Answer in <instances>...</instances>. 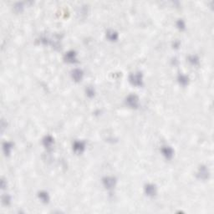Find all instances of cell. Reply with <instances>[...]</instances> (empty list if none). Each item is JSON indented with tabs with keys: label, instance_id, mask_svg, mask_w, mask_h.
<instances>
[{
	"label": "cell",
	"instance_id": "cell-6",
	"mask_svg": "<svg viewBox=\"0 0 214 214\" xmlns=\"http://www.w3.org/2000/svg\"><path fill=\"white\" fill-rule=\"evenodd\" d=\"M161 151H162L163 156L167 160L171 159L174 156V150L171 146H162V148L161 149Z\"/></svg>",
	"mask_w": 214,
	"mask_h": 214
},
{
	"label": "cell",
	"instance_id": "cell-1",
	"mask_svg": "<svg viewBox=\"0 0 214 214\" xmlns=\"http://www.w3.org/2000/svg\"><path fill=\"white\" fill-rule=\"evenodd\" d=\"M129 81L132 85L140 87L143 84V75L142 72L132 73L129 75Z\"/></svg>",
	"mask_w": 214,
	"mask_h": 214
},
{
	"label": "cell",
	"instance_id": "cell-13",
	"mask_svg": "<svg viewBox=\"0 0 214 214\" xmlns=\"http://www.w3.org/2000/svg\"><path fill=\"white\" fill-rule=\"evenodd\" d=\"M177 80L179 82V84H182V86H186L189 83V77L187 75H183V74H179L178 76H177Z\"/></svg>",
	"mask_w": 214,
	"mask_h": 214
},
{
	"label": "cell",
	"instance_id": "cell-4",
	"mask_svg": "<svg viewBox=\"0 0 214 214\" xmlns=\"http://www.w3.org/2000/svg\"><path fill=\"white\" fill-rule=\"evenodd\" d=\"M144 191L147 197H154L157 193V188H156V185H154L152 183H148L145 186Z\"/></svg>",
	"mask_w": 214,
	"mask_h": 214
},
{
	"label": "cell",
	"instance_id": "cell-3",
	"mask_svg": "<svg viewBox=\"0 0 214 214\" xmlns=\"http://www.w3.org/2000/svg\"><path fill=\"white\" fill-rule=\"evenodd\" d=\"M102 183L106 189H113L116 185V179L114 177H105L102 179Z\"/></svg>",
	"mask_w": 214,
	"mask_h": 214
},
{
	"label": "cell",
	"instance_id": "cell-15",
	"mask_svg": "<svg viewBox=\"0 0 214 214\" xmlns=\"http://www.w3.org/2000/svg\"><path fill=\"white\" fill-rule=\"evenodd\" d=\"M188 62L192 65H197L199 64V58L197 55H190L188 57Z\"/></svg>",
	"mask_w": 214,
	"mask_h": 214
},
{
	"label": "cell",
	"instance_id": "cell-10",
	"mask_svg": "<svg viewBox=\"0 0 214 214\" xmlns=\"http://www.w3.org/2000/svg\"><path fill=\"white\" fill-rule=\"evenodd\" d=\"M55 142V140L51 136H46L43 137V146L47 149H49V148L52 147L53 144Z\"/></svg>",
	"mask_w": 214,
	"mask_h": 214
},
{
	"label": "cell",
	"instance_id": "cell-2",
	"mask_svg": "<svg viewBox=\"0 0 214 214\" xmlns=\"http://www.w3.org/2000/svg\"><path fill=\"white\" fill-rule=\"evenodd\" d=\"M126 103L130 108L136 109L139 106V98L136 95H129L126 99Z\"/></svg>",
	"mask_w": 214,
	"mask_h": 214
},
{
	"label": "cell",
	"instance_id": "cell-9",
	"mask_svg": "<svg viewBox=\"0 0 214 214\" xmlns=\"http://www.w3.org/2000/svg\"><path fill=\"white\" fill-rule=\"evenodd\" d=\"M83 76H84V72L80 69H75L71 72V77L75 82L80 81L83 79Z\"/></svg>",
	"mask_w": 214,
	"mask_h": 214
},
{
	"label": "cell",
	"instance_id": "cell-19",
	"mask_svg": "<svg viewBox=\"0 0 214 214\" xmlns=\"http://www.w3.org/2000/svg\"><path fill=\"white\" fill-rule=\"evenodd\" d=\"M14 10L16 12H21V11H22V10H23V3H15L14 7Z\"/></svg>",
	"mask_w": 214,
	"mask_h": 214
},
{
	"label": "cell",
	"instance_id": "cell-17",
	"mask_svg": "<svg viewBox=\"0 0 214 214\" xmlns=\"http://www.w3.org/2000/svg\"><path fill=\"white\" fill-rule=\"evenodd\" d=\"M2 201H3V203L4 205H9L10 203H11V197L9 196V194H5L2 197Z\"/></svg>",
	"mask_w": 214,
	"mask_h": 214
},
{
	"label": "cell",
	"instance_id": "cell-7",
	"mask_svg": "<svg viewBox=\"0 0 214 214\" xmlns=\"http://www.w3.org/2000/svg\"><path fill=\"white\" fill-rule=\"evenodd\" d=\"M197 177L202 180L208 179L209 177V170L208 168L205 166H201L197 171Z\"/></svg>",
	"mask_w": 214,
	"mask_h": 214
},
{
	"label": "cell",
	"instance_id": "cell-14",
	"mask_svg": "<svg viewBox=\"0 0 214 214\" xmlns=\"http://www.w3.org/2000/svg\"><path fill=\"white\" fill-rule=\"evenodd\" d=\"M38 196H39V198L41 200V202L43 203H48L49 202V200H50L49 193L45 191H39Z\"/></svg>",
	"mask_w": 214,
	"mask_h": 214
},
{
	"label": "cell",
	"instance_id": "cell-16",
	"mask_svg": "<svg viewBox=\"0 0 214 214\" xmlns=\"http://www.w3.org/2000/svg\"><path fill=\"white\" fill-rule=\"evenodd\" d=\"M85 93H86V96H88V97H90V98H92V97H94L95 96V95H96V91H95V90H94V88H92V87H87L86 90H85Z\"/></svg>",
	"mask_w": 214,
	"mask_h": 214
},
{
	"label": "cell",
	"instance_id": "cell-11",
	"mask_svg": "<svg viewBox=\"0 0 214 214\" xmlns=\"http://www.w3.org/2000/svg\"><path fill=\"white\" fill-rule=\"evenodd\" d=\"M106 38L110 41H116L118 39L119 35L116 30L109 29L108 31H106Z\"/></svg>",
	"mask_w": 214,
	"mask_h": 214
},
{
	"label": "cell",
	"instance_id": "cell-5",
	"mask_svg": "<svg viewBox=\"0 0 214 214\" xmlns=\"http://www.w3.org/2000/svg\"><path fill=\"white\" fill-rule=\"evenodd\" d=\"M64 60L67 63L70 64H74L77 62V54L74 50H70L68 52L65 53L64 56Z\"/></svg>",
	"mask_w": 214,
	"mask_h": 214
},
{
	"label": "cell",
	"instance_id": "cell-12",
	"mask_svg": "<svg viewBox=\"0 0 214 214\" xmlns=\"http://www.w3.org/2000/svg\"><path fill=\"white\" fill-rule=\"evenodd\" d=\"M13 147H14V144L12 142H6L3 143V150L4 154H5V156H9L10 155L12 150H13Z\"/></svg>",
	"mask_w": 214,
	"mask_h": 214
},
{
	"label": "cell",
	"instance_id": "cell-18",
	"mask_svg": "<svg viewBox=\"0 0 214 214\" xmlns=\"http://www.w3.org/2000/svg\"><path fill=\"white\" fill-rule=\"evenodd\" d=\"M177 27L180 30H184L186 29V23L183 19H178L177 22Z\"/></svg>",
	"mask_w": 214,
	"mask_h": 214
},
{
	"label": "cell",
	"instance_id": "cell-8",
	"mask_svg": "<svg viewBox=\"0 0 214 214\" xmlns=\"http://www.w3.org/2000/svg\"><path fill=\"white\" fill-rule=\"evenodd\" d=\"M85 149V143L80 141H76L73 144V150L75 153H82Z\"/></svg>",
	"mask_w": 214,
	"mask_h": 214
}]
</instances>
